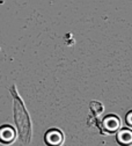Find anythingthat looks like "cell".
I'll return each mask as SVG.
<instances>
[{
	"instance_id": "1",
	"label": "cell",
	"mask_w": 132,
	"mask_h": 146,
	"mask_svg": "<svg viewBox=\"0 0 132 146\" xmlns=\"http://www.w3.org/2000/svg\"><path fill=\"white\" fill-rule=\"evenodd\" d=\"M11 92L14 95V118L15 123L17 125L19 133L25 144H28L31 138V123L29 115L26 110V107L23 104L22 99L17 95V92L15 90V86L11 88Z\"/></svg>"
},
{
	"instance_id": "2",
	"label": "cell",
	"mask_w": 132,
	"mask_h": 146,
	"mask_svg": "<svg viewBox=\"0 0 132 146\" xmlns=\"http://www.w3.org/2000/svg\"><path fill=\"white\" fill-rule=\"evenodd\" d=\"M64 141V135L59 129H51L45 135V143L49 146H60Z\"/></svg>"
},
{
	"instance_id": "3",
	"label": "cell",
	"mask_w": 132,
	"mask_h": 146,
	"mask_svg": "<svg viewBox=\"0 0 132 146\" xmlns=\"http://www.w3.org/2000/svg\"><path fill=\"white\" fill-rule=\"evenodd\" d=\"M0 133H3V136L0 135V141L5 143V144H9L13 143L15 139V130L9 125H5L3 127H0Z\"/></svg>"
}]
</instances>
